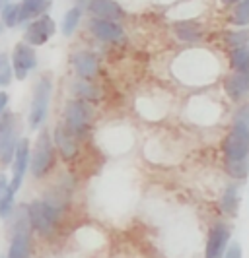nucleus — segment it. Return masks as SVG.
<instances>
[{
  "label": "nucleus",
  "instance_id": "f257e3e1",
  "mask_svg": "<svg viewBox=\"0 0 249 258\" xmlns=\"http://www.w3.org/2000/svg\"><path fill=\"white\" fill-rule=\"evenodd\" d=\"M222 152L228 175L236 181H245L249 175V103L236 111L230 132L222 142Z\"/></svg>",
  "mask_w": 249,
  "mask_h": 258
},
{
  "label": "nucleus",
  "instance_id": "f03ea898",
  "mask_svg": "<svg viewBox=\"0 0 249 258\" xmlns=\"http://www.w3.org/2000/svg\"><path fill=\"white\" fill-rule=\"evenodd\" d=\"M27 220L33 233H37L43 239H49L59 231V225L65 214V204L63 200H55L51 196L45 198H35L26 206Z\"/></svg>",
  "mask_w": 249,
  "mask_h": 258
},
{
  "label": "nucleus",
  "instance_id": "7ed1b4c3",
  "mask_svg": "<svg viewBox=\"0 0 249 258\" xmlns=\"http://www.w3.org/2000/svg\"><path fill=\"white\" fill-rule=\"evenodd\" d=\"M55 167H57V148L53 142V134L43 126L39 128V134L31 148L29 173L35 181H43L51 175Z\"/></svg>",
  "mask_w": 249,
  "mask_h": 258
},
{
  "label": "nucleus",
  "instance_id": "20e7f679",
  "mask_svg": "<svg viewBox=\"0 0 249 258\" xmlns=\"http://www.w3.org/2000/svg\"><path fill=\"white\" fill-rule=\"evenodd\" d=\"M10 218H14V221L10 227L8 252L4 258H31L33 254V229L27 220L26 206L16 208Z\"/></svg>",
  "mask_w": 249,
  "mask_h": 258
},
{
  "label": "nucleus",
  "instance_id": "39448f33",
  "mask_svg": "<svg viewBox=\"0 0 249 258\" xmlns=\"http://www.w3.org/2000/svg\"><path fill=\"white\" fill-rule=\"evenodd\" d=\"M93 120H95V111L93 105L86 99H70L66 101L65 111H63V122L72 134H76L80 140L90 136L93 130Z\"/></svg>",
  "mask_w": 249,
  "mask_h": 258
},
{
  "label": "nucleus",
  "instance_id": "423d86ee",
  "mask_svg": "<svg viewBox=\"0 0 249 258\" xmlns=\"http://www.w3.org/2000/svg\"><path fill=\"white\" fill-rule=\"evenodd\" d=\"M53 97V78L49 74L35 82L33 86V95H31V105H29V115H27V126L31 130H39L47 122L49 107H51Z\"/></svg>",
  "mask_w": 249,
  "mask_h": 258
},
{
  "label": "nucleus",
  "instance_id": "0eeeda50",
  "mask_svg": "<svg viewBox=\"0 0 249 258\" xmlns=\"http://www.w3.org/2000/svg\"><path fill=\"white\" fill-rule=\"evenodd\" d=\"M20 116L12 111L0 115V165L8 167L14 159L16 146L20 142Z\"/></svg>",
  "mask_w": 249,
  "mask_h": 258
},
{
  "label": "nucleus",
  "instance_id": "6e6552de",
  "mask_svg": "<svg viewBox=\"0 0 249 258\" xmlns=\"http://www.w3.org/2000/svg\"><path fill=\"white\" fill-rule=\"evenodd\" d=\"M10 62H12L14 78L16 80H26L37 66V52L35 47L27 45V43H16L12 49V56H10Z\"/></svg>",
  "mask_w": 249,
  "mask_h": 258
},
{
  "label": "nucleus",
  "instance_id": "1a4fd4ad",
  "mask_svg": "<svg viewBox=\"0 0 249 258\" xmlns=\"http://www.w3.org/2000/svg\"><path fill=\"white\" fill-rule=\"evenodd\" d=\"M29 157H31V142H29V138H20V142L16 146V152H14L12 163H10V167H12L10 186L16 194L22 188L24 177L29 171Z\"/></svg>",
  "mask_w": 249,
  "mask_h": 258
},
{
  "label": "nucleus",
  "instance_id": "9d476101",
  "mask_svg": "<svg viewBox=\"0 0 249 258\" xmlns=\"http://www.w3.org/2000/svg\"><path fill=\"white\" fill-rule=\"evenodd\" d=\"M55 31H57L55 20L51 16L43 14L39 18L27 22L26 31H24V43L31 45V47H41L55 35Z\"/></svg>",
  "mask_w": 249,
  "mask_h": 258
},
{
  "label": "nucleus",
  "instance_id": "9b49d317",
  "mask_svg": "<svg viewBox=\"0 0 249 258\" xmlns=\"http://www.w3.org/2000/svg\"><path fill=\"white\" fill-rule=\"evenodd\" d=\"M53 142H55V148H57V154L61 155L65 161H74L78 157L80 138L68 130V126L63 120L53 130Z\"/></svg>",
  "mask_w": 249,
  "mask_h": 258
},
{
  "label": "nucleus",
  "instance_id": "f8f14e48",
  "mask_svg": "<svg viewBox=\"0 0 249 258\" xmlns=\"http://www.w3.org/2000/svg\"><path fill=\"white\" fill-rule=\"evenodd\" d=\"M70 64H72V70L74 74L80 78V80H88V82H93L95 78L99 76V56L93 51H74L70 54Z\"/></svg>",
  "mask_w": 249,
  "mask_h": 258
},
{
  "label": "nucleus",
  "instance_id": "ddd939ff",
  "mask_svg": "<svg viewBox=\"0 0 249 258\" xmlns=\"http://www.w3.org/2000/svg\"><path fill=\"white\" fill-rule=\"evenodd\" d=\"M230 227L226 223H214L210 227L207 245H205V258H222L226 248L230 245Z\"/></svg>",
  "mask_w": 249,
  "mask_h": 258
},
{
  "label": "nucleus",
  "instance_id": "4468645a",
  "mask_svg": "<svg viewBox=\"0 0 249 258\" xmlns=\"http://www.w3.org/2000/svg\"><path fill=\"white\" fill-rule=\"evenodd\" d=\"M88 29L93 37L102 43H121L125 41V29L119 22H109V20H99V18H92Z\"/></svg>",
  "mask_w": 249,
  "mask_h": 258
},
{
  "label": "nucleus",
  "instance_id": "2eb2a0df",
  "mask_svg": "<svg viewBox=\"0 0 249 258\" xmlns=\"http://www.w3.org/2000/svg\"><path fill=\"white\" fill-rule=\"evenodd\" d=\"M102 146L105 152L109 154H123L129 152V148L132 146V134L125 132V128H109L107 132H102Z\"/></svg>",
  "mask_w": 249,
  "mask_h": 258
},
{
  "label": "nucleus",
  "instance_id": "dca6fc26",
  "mask_svg": "<svg viewBox=\"0 0 249 258\" xmlns=\"http://www.w3.org/2000/svg\"><path fill=\"white\" fill-rule=\"evenodd\" d=\"M86 10L92 14V18L109 20V22H119L125 18V10L115 0H88Z\"/></svg>",
  "mask_w": 249,
  "mask_h": 258
},
{
  "label": "nucleus",
  "instance_id": "f3484780",
  "mask_svg": "<svg viewBox=\"0 0 249 258\" xmlns=\"http://www.w3.org/2000/svg\"><path fill=\"white\" fill-rule=\"evenodd\" d=\"M224 90L232 101H243L249 95V74L245 72H230L224 80Z\"/></svg>",
  "mask_w": 249,
  "mask_h": 258
},
{
  "label": "nucleus",
  "instance_id": "a211bd4d",
  "mask_svg": "<svg viewBox=\"0 0 249 258\" xmlns=\"http://www.w3.org/2000/svg\"><path fill=\"white\" fill-rule=\"evenodd\" d=\"M173 33L183 43H198L205 35V29L195 20H181L173 24Z\"/></svg>",
  "mask_w": 249,
  "mask_h": 258
},
{
  "label": "nucleus",
  "instance_id": "6ab92c4d",
  "mask_svg": "<svg viewBox=\"0 0 249 258\" xmlns=\"http://www.w3.org/2000/svg\"><path fill=\"white\" fill-rule=\"evenodd\" d=\"M16 206V192L10 186V179L0 171V218L8 220L14 214Z\"/></svg>",
  "mask_w": 249,
  "mask_h": 258
},
{
  "label": "nucleus",
  "instance_id": "aec40b11",
  "mask_svg": "<svg viewBox=\"0 0 249 258\" xmlns=\"http://www.w3.org/2000/svg\"><path fill=\"white\" fill-rule=\"evenodd\" d=\"M72 93H74V97H78V99H86V101H90V103H97L99 99H102V90L92 84V82H88V80H74L72 82Z\"/></svg>",
  "mask_w": 249,
  "mask_h": 258
},
{
  "label": "nucleus",
  "instance_id": "412c9836",
  "mask_svg": "<svg viewBox=\"0 0 249 258\" xmlns=\"http://www.w3.org/2000/svg\"><path fill=\"white\" fill-rule=\"evenodd\" d=\"M47 8H49V0H22V4H20L22 24L43 16L47 12Z\"/></svg>",
  "mask_w": 249,
  "mask_h": 258
},
{
  "label": "nucleus",
  "instance_id": "4be33fe9",
  "mask_svg": "<svg viewBox=\"0 0 249 258\" xmlns=\"http://www.w3.org/2000/svg\"><path fill=\"white\" fill-rule=\"evenodd\" d=\"M220 210H222L226 216H237V210H239V190H237L236 184H228L226 190H224L222 198H220Z\"/></svg>",
  "mask_w": 249,
  "mask_h": 258
},
{
  "label": "nucleus",
  "instance_id": "5701e85b",
  "mask_svg": "<svg viewBox=\"0 0 249 258\" xmlns=\"http://www.w3.org/2000/svg\"><path fill=\"white\" fill-rule=\"evenodd\" d=\"M230 68H232V72H245V74H249V45L234 47L230 51Z\"/></svg>",
  "mask_w": 249,
  "mask_h": 258
},
{
  "label": "nucleus",
  "instance_id": "b1692460",
  "mask_svg": "<svg viewBox=\"0 0 249 258\" xmlns=\"http://www.w3.org/2000/svg\"><path fill=\"white\" fill-rule=\"evenodd\" d=\"M80 22H82V6L70 8V10L65 14V18H63V26H61L63 35H65V37H72L74 31L78 29Z\"/></svg>",
  "mask_w": 249,
  "mask_h": 258
},
{
  "label": "nucleus",
  "instance_id": "393cba45",
  "mask_svg": "<svg viewBox=\"0 0 249 258\" xmlns=\"http://www.w3.org/2000/svg\"><path fill=\"white\" fill-rule=\"evenodd\" d=\"M0 18H2V24L4 27H16L22 24V14H20V4H6L0 12Z\"/></svg>",
  "mask_w": 249,
  "mask_h": 258
},
{
  "label": "nucleus",
  "instance_id": "a878e982",
  "mask_svg": "<svg viewBox=\"0 0 249 258\" xmlns=\"http://www.w3.org/2000/svg\"><path fill=\"white\" fill-rule=\"evenodd\" d=\"M232 24L237 27L249 26V0H241L236 4L234 12H232Z\"/></svg>",
  "mask_w": 249,
  "mask_h": 258
},
{
  "label": "nucleus",
  "instance_id": "bb28decb",
  "mask_svg": "<svg viewBox=\"0 0 249 258\" xmlns=\"http://www.w3.org/2000/svg\"><path fill=\"white\" fill-rule=\"evenodd\" d=\"M14 80L12 62L8 58V54L0 52V88H8Z\"/></svg>",
  "mask_w": 249,
  "mask_h": 258
},
{
  "label": "nucleus",
  "instance_id": "cd10ccee",
  "mask_svg": "<svg viewBox=\"0 0 249 258\" xmlns=\"http://www.w3.org/2000/svg\"><path fill=\"white\" fill-rule=\"evenodd\" d=\"M226 43L234 49V47H245L249 45V29L247 27H239L237 31H228L226 33Z\"/></svg>",
  "mask_w": 249,
  "mask_h": 258
},
{
  "label": "nucleus",
  "instance_id": "c85d7f7f",
  "mask_svg": "<svg viewBox=\"0 0 249 258\" xmlns=\"http://www.w3.org/2000/svg\"><path fill=\"white\" fill-rule=\"evenodd\" d=\"M222 258H243V250L237 243H230Z\"/></svg>",
  "mask_w": 249,
  "mask_h": 258
},
{
  "label": "nucleus",
  "instance_id": "c756f323",
  "mask_svg": "<svg viewBox=\"0 0 249 258\" xmlns=\"http://www.w3.org/2000/svg\"><path fill=\"white\" fill-rule=\"evenodd\" d=\"M8 103H10V95H8V91L0 90V115L8 109Z\"/></svg>",
  "mask_w": 249,
  "mask_h": 258
},
{
  "label": "nucleus",
  "instance_id": "7c9ffc66",
  "mask_svg": "<svg viewBox=\"0 0 249 258\" xmlns=\"http://www.w3.org/2000/svg\"><path fill=\"white\" fill-rule=\"evenodd\" d=\"M224 4H228V6H230V4H237V2H241V0H222Z\"/></svg>",
  "mask_w": 249,
  "mask_h": 258
},
{
  "label": "nucleus",
  "instance_id": "2f4dec72",
  "mask_svg": "<svg viewBox=\"0 0 249 258\" xmlns=\"http://www.w3.org/2000/svg\"><path fill=\"white\" fill-rule=\"evenodd\" d=\"M8 4V0H0V12H2V8Z\"/></svg>",
  "mask_w": 249,
  "mask_h": 258
},
{
  "label": "nucleus",
  "instance_id": "473e14b6",
  "mask_svg": "<svg viewBox=\"0 0 249 258\" xmlns=\"http://www.w3.org/2000/svg\"><path fill=\"white\" fill-rule=\"evenodd\" d=\"M2 29H4V24H2V22H0V35H2Z\"/></svg>",
  "mask_w": 249,
  "mask_h": 258
}]
</instances>
